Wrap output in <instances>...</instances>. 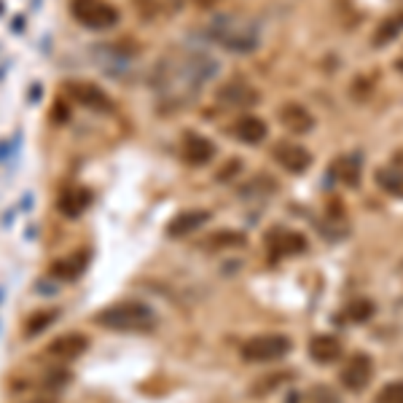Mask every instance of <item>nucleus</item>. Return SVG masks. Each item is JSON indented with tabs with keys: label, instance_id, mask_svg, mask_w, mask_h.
I'll use <instances>...</instances> for the list:
<instances>
[{
	"label": "nucleus",
	"instance_id": "f8f14e48",
	"mask_svg": "<svg viewBox=\"0 0 403 403\" xmlns=\"http://www.w3.org/2000/svg\"><path fill=\"white\" fill-rule=\"evenodd\" d=\"M361 167H363V159L361 154H344L339 159L331 164V181L339 178V181L347 186V188H358L361 186Z\"/></svg>",
	"mask_w": 403,
	"mask_h": 403
},
{
	"label": "nucleus",
	"instance_id": "9b49d317",
	"mask_svg": "<svg viewBox=\"0 0 403 403\" xmlns=\"http://www.w3.org/2000/svg\"><path fill=\"white\" fill-rule=\"evenodd\" d=\"M342 355H344L342 342L336 336H331V334H320V336L309 339V358L315 363H320V365H331V363L339 361Z\"/></svg>",
	"mask_w": 403,
	"mask_h": 403
},
{
	"label": "nucleus",
	"instance_id": "39448f33",
	"mask_svg": "<svg viewBox=\"0 0 403 403\" xmlns=\"http://www.w3.org/2000/svg\"><path fill=\"white\" fill-rule=\"evenodd\" d=\"M371 377H374V361H371V355H365V352L349 355L347 363L342 365V374H339L342 384L347 390H352V393L365 390L368 382H371Z\"/></svg>",
	"mask_w": 403,
	"mask_h": 403
},
{
	"label": "nucleus",
	"instance_id": "423d86ee",
	"mask_svg": "<svg viewBox=\"0 0 403 403\" xmlns=\"http://www.w3.org/2000/svg\"><path fill=\"white\" fill-rule=\"evenodd\" d=\"M272 156L274 161L280 164L285 172H290V175H302L306 172L309 167H312V154L299 145V142H290V140H282L277 142L274 148H272Z\"/></svg>",
	"mask_w": 403,
	"mask_h": 403
},
{
	"label": "nucleus",
	"instance_id": "5701e85b",
	"mask_svg": "<svg viewBox=\"0 0 403 403\" xmlns=\"http://www.w3.org/2000/svg\"><path fill=\"white\" fill-rule=\"evenodd\" d=\"M374 312H377V306L371 299H355V302H349V306L344 309V315H347V320L352 322H365L374 318Z\"/></svg>",
	"mask_w": 403,
	"mask_h": 403
},
{
	"label": "nucleus",
	"instance_id": "ddd939ff",
	"mask_svg": "<svg viewBox=\"0 0 403 403\" xmlns=\"http://www.w3.org/2000/svg\"><path fill=\"white\" fill-rule=\"evenodd\" d=\"M231 132H234V138L240 142H245V145H258V142L266 140L269 126H266V121L258 119V116H240V119L234 121Z\"/></svg>",
	"mask_w": 403,
	"mask_h": 403
},
{
	"label": "nucleus",
	"instance_id": "412c9836",
	"mask_svg": "<svg viewBox=\"0 0 403 403\" xmlns=\"http://www.w3.org/2000/svg\"><path fill=\"white\" fill-rule=\"evenodd\" d=\"M204 245L210 247V250H226V247H245L247 245V237L242 234V231H231V229H223V231H215V234H210Z\"/></svg>",
	"mask_w": 403,
	"mask_h": 403
},
{
	"label": "nucleus",
	"instance_id": "4be33fe9",
	"mask_svg": "<svg viewBox=\"0 0 403 403\" xmlns=\"http://www.w3.org/2000/svg\"><path fill=\"white\" fill-rule=\"evenodd\" d=\"M54 320H57V312H54V309H40L35 315H30L27 322H24V336H27V339H35V336L43 334Z\"/></svg>",
	"mask_w": 403,
	"mask_h": 403
},
{
	"label": "nucleus",
	"instance_id": "bb28decb",
	"mask_svg": "<svg viewBox=\"0 0 403 403\" xmlns=\"http://www.w3.org/2000/svg\"><path fill=\"white\" fill-rule=\"evenodd\" d=\"M377 403H403V382L384 384L377 395Z\"/></svg>",
	"mask_w": 403,
	"mask_h": 403
},
{
	"label": "nucleus",
	"instance_id": "6e6552de",
	"mask_svg": "<svg viewBox=\"0 0 403 403\" xmlns=\"http://www.w3.org/2000/svg\"><path fill=\"white\" fill-rule=\"evenodd\" d=\"M277 119L290 135H306V132L315 129V116L299 102H285L280 108V113H277Z\"/></svg>",
	"mask_w": 403,
	"mask_h": 403
},
{
	"label": "nucleus",
	"instance_id": "1a4fd4ad",
	"mask_svg": "<svg viewBox=\"0 0 403 403\" xmlns=\"http://www.w3.org/2000/svg\"><path fill=\"white\" fill-rule=\"evenodd\" d=\"M306 237L302 231H272L269 234V250H272V258H285V256H299L306 253Z\"/></svg>",
	"mask_w": 403,
	"mask_h": 403
},
{
	"label": "nucleus",
	"instance_id": "6ab92c4d",
	"mask_svg": "<svg viewBox=\"0 0 403 403\" xmlns=\"http://www.w3.org/2000/svg\"><path fill=\"white\" fill-rule=\"evenodd\" d=\"M374 181L377 186L387 191L390 197H401L403 199V170L401 167H395V164H387V167H379L377 172H374Z\"/></svg>",
	"mask_w": 403,
	"mask_h": 403
},
{
	"label": "nucleus",
	"instance_id": "f257e3e1",
	"mask_svg": "<svg viewBox=\"0 0 403 403\" xmlns=\"http://www.w3.org/2000/svg\"><path fill=\"white\" fill-rule=\"evenodd\" d=\"M207 35H210V40H215L218 46L234 51V54H250L261 40L258 24L242 14H218L210 22Z\"/></svg>",
	"mask_w": 403,
	"mask_h": 403
},
{
	"label": "nucleus",
	"instance_id": "c85d7f7f",
	"mask_svg": "<svg viewBox=\"0 0 403 403\" xmlns=\"http://www.w3.org/2000/svg\"><path fill=\"white\" fill-rule=\"evenodd\" d=\"M197 3H199V6H204V8H210V6H215L218 0H197Z\"/></svg>",
	"mask_w": 403,
	"mask_h": 403
},
{
	"label": "nucleus",
	"instance_id": "a211bd4d",
	"mask_svg": "<svg viewBox=\"0 0 403 403\" xmlns=\"http://www.w3.org/2000/svg\"><path fill=\"white\" fill-rule=\"evenodd\" d=\"M67 89H70V94H73L79 102H83L86 108H94V110H108V108H110L108 97L102 94L94 83H70Z\"/></svg>",
	"mask_w": 403,
	"mask_h": 403
},
{
	"label": "nucleus",
	"instance_id": "20e7f679",
	"mask_svg": "<svg viewBox=\"0 0 403 403\" xmlns=\"http://www.w3.org/2000/svg\"><path fill=\"white\" fill-rule=\"evenodd\" d=\"M73 19L89 30H108L119 22V11L108 0H70Z\"/></svg>",
	"mask_w": 403,
	"mask_h": 403
},
{
	"label": "nucleus",
	"instance_id": "aec40b11",
	"mask_svg": "<svg viewBox=\"0 0 403 403\" xmlns=\"http://www.w3.org/2000/svg\"><path fill=\"white\" fill-rule=\"evenodd\" d=\"M403 33V11L398 14H393L390 19H384L377 30H374V38H371V46L374 49H384V46H390L393 40L398 38Z\"/></svg>",
	"mask_w": 403,
	"mask_h": 403
},
{
	"label": "nucleus",
	"instance_id": "393cba45",
	"mask_svg": "<svg viewBox=\"0 0 403 403\" xmlns=\"http://www.w3.org/2000/svg\"><path fill=\"white\" fill-rule=\"evenodd\" d=\"M290 379V371H282V374H272V377H266V379H261V382H256L253 387H250V395L253 398H266L272 390H277L282 382H288Z\"/></svg>",
	"mask_w": 403,
	"mask_h": 403
},
{
	"label": "nucleus",
	"instance_id": "f03ea898",
	"mask_svg": "<svg viewBox=\"0 0 403 403\" xmlns=\"http://www.w3.org/2000/svg\"><path fill=\"white\" fill-rule=\"evenodd\" d=\"M94 322L102 328H110V331H148V328H154L156 318L145 304L126 302L100 309L94 315Z\"/></svg>",
	"mask_w": 403,
	"mask_h": 403
},
{
	"label": "nucleus",
	"instance_id": "4468645a",
	"mask_svg": "<svg viewBox=\"0 0 403 403\" xmlns=\"http://www.w3.org/2000/svg\"><path fill=\"white\" fill-rule=\"evenodd\" d=\"M86 349H89V339L83 334H65L46 347V352L51 358H62V361H73V358L83 355Z\"/></svg>",
	"mask_w": 403,
	"mask_h": 403
},
{
	"label": "nucleus",
	"instance_id": "f3484780",
	"mask_svg": "<svg viewBox=\"0 0 403 403\" xmlns=\"http://www.w3.org/2000/svg\"><path fill=\"white\" fill-rule=\"evenodd\" d=\"M89 204H92V194L86 188H67L60 197V213H65L67 218H79Z\"/></svg>",
	"mask_w": 403,
	"mask_h": 403
},
{
	"label": "nucleus",
	"instance_id": "7ed1b4c3",
	"mask_svg": "<svg viewBox=\"0 0 403 403\" xmlns=\"http://www.w3.org/2000/svg\"><path fill=\"white\" fill-rule=\"evenodd\" d=\"M293 349V342L282 334H263V336H253L242 344V361L247 363H272L285 358Z\"/></svg>",
	"mask_w": 403,
	"mask_h": 403
},
{
	"label": "nucleus",
	"instance_id": "0eeeda50",
	"mask_svg": "<svg viewBox=\"0 0 403 403\" xmlns=\"http://www.w3.org/2000/svg\"><path fill=\"white\" fill-rule=\"evenodd\" d=\"M215 97L226 108H250V105H256V102L261 100V94L253 86H247L245 81H229V83H223L221 89L215 92Z\"/></svg>",
	"mask_w": 403,
	"mask_h": 403
},
{
	"label": "nucleus",
	"instance_id": "b1692460",
	"mask_svg": "<svg viewBox=\"0 0 403 403\" xmlns=\"http://www.w3.org/2000/svg\"><path fill=\"white\" fill-rule=\"evenodd\" d=\"M70 382H73V374H70L67 368H51V371L43 377L40 387H43L46 393H60V390H65Z\"/></svg>",
	"mask_w": 403,
	"mask_h": 403
},
{
	"label": "nucleus",
	"instance_id": "cd10ccee",
	"mask_svg": "<svg viewBox=\"0 0 403 403\" xmlns=\"http://www.w3.org/2000/svg\"><path fill=\"white\" fill-rule=\"evenodd\" d=\"M393 164H395V167H401V170H403V151H398V154L393 156Z\"/></svg>",
	"mask_w": 403,
	"mask_h": 403
},
{
	"label": "nucleus",
	"instance_id": "dca6fc26",
	"mask_svg": "<svg viewBox=\"0 0 403 403\" xmlns=\"http://www.w3.org/2000/svg\"><path fill=\"white\" fill-rule=\"evenodd\" d=\"M210 221V213L207 210H188V213H181L175 221L167 226V234L170 237H186L191 231H197L202 223Z\"/></svg>",
	"mask_w": 403,
	"mask_h": 403
},
{
	"label": "nucleus",
	"instance_id": "a878e982",
	"mask_svg": "<svg viewBox=\"0 0 403 403\" xmlns=\"http://www.w3.org/2000/svg\"><path fill=\"white\" fill-rule=\"evenodd\" d=\"M299 403H339V395H336L331 387L318 384V387H312L309 393H302V395H299Z\"/></svg>",
	"mask_w": 403,
	"mask_h": 403
},
{
	"label": "nucleus",
	"instance_id": "9d476101",
	"mask_svg": "<svg viewBox=\"0 0 403 403\" xmlns=\"http://www.w3.org/2000/svg\"><path fill=\"white\" fill-rule=\"evenodd\" d=\"M183 159L188 161V164H194V167H204V164H210L213 156H215V145L207 140L204 135L199 132H186L183 135Z\"/></svg>",
	"mask_w": 403,
	"mask_h": 403
},
{
	"label": "nucleus",
	"instance_id": "2eb2a0df",
	"mask_svg": "<svg viewBox=\"0 0 403 403\" xmlns=\"http://www.w3.org/2000/svg\"><path fill=\"white\" fill-rule=\"evenodd\" d=\"M86 266H89V253L86 250H76V253H70L65 258H57V261L51 263V274L62 282H70L79 280L81 274L86 272Z\"/></svg>",
	"mask_w": 403,
	"mask_h": 403
},
{
	"label": "nucleus",
	"instance_id": "c756f323",
	"mask_svg": "<svg viewBox=\"0 0 403 403\" xmlns=\"http://www.w3.org/2000/svg\"><path fill=\"white\" fill-rule=\"evenodd\" d=\"M30 403H57L54 398H38V401H30Z\"/></svg>",
	"mask_w": 403,
	"mask_h": 403
}]
</instances>
